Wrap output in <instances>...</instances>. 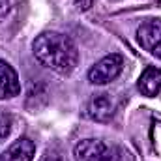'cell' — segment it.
<instances>
[{
	"label": "cell",
	"mask_w": 161,
	"mask_h": 161,
	"mask_svg": "<svg viewBox=\"0 0 161 161\" xmlns=\"http://www.w3.org/2000/svg\"><path fill=\"white\" fill-rule=\"evenodd\" d=\"M34 56L41 66L60 73L69 75L79 62V51L75 43L64 34L58 32H43L32 43Z\"/></svg>",
	"instance_id": "1"
},
{
	"label": "cell",
	"mask_w": 161,
	"mask_h": 161,
	"mask_svg": "<svg viewBox=\"0 0 161 161\" xmlns=\"http://www.w3.org/2000/svg\"><path fill=\"white\" fill-rule=\"evenodd\" d=\"M122 68H124V58L116 53H111L107 56H103L99 62H96L90 71H88V80L92 84H97V86H103V84H109L111 80H114L120 75Z\"/></svg>",
	"instance_id": "2"
},
{
	"label": "cell",
	"mask_w": 161,
	"mask_h": 161,
	"mask_svg": "<svg viewBox=\"0 0 161 161\" xmlns=\"http://www.w3.org/2000/svg\"><path fill=\"white\" fill-rule=\"evenodd\" d=\"M113 114H114V101H113L111 94L99 92V94H94L88 99V103H86V116L90 120L107 122L113 118Z\"/></svg>",
	"instance_id": "3"
},
{
	"label": "cell",
	"mask_w": 161,
	"mask_h": 161,
	"mask_svg": "<svg viewBox=\"0 0 161 161\" xmlns=\"http://www.w3.org/2000/svg\"><path fill=\"white\" fill-rule=\"evenodd\" d=\"M137 40L144 51L154 53V49L161 43V19L144 21L137 28Z\"/></svg>",
	"instance_id": "4"
},
{
	"label": "cell",
	"mask_w": 161,
	"mask_h": 161,
	"mask_svg": "<svg viewBox=\"0 0 161 161\" xmlns=\"http://www.w3.org/2000/svg\"><path fill=\"white\" fill-rule=\"evenodd\" d=\"M19 92H21V82L17 71L6 60H0V99H11L19 96Z\"/></svg>",
	"instance_id": "5"
},
{
	"label": "cell",
	"mask_w": 161,
	"mask_h": 161,
	"mask_svg": "<svg viewBox=\"0 0 161 161\" xmlns=\"http://www.w3.org/2000/svg\"><path fill=\"white\" fill-rule=\"evenodd\" d=\"M34 156H36V144L30 139L23 137L2 152L0 161H32Z\"/></svg>",
	"instance_id": "6"
},
{
	"label": "cell",
	"mask_w": 161,
	"mask_h": 161,
	"mask_svg": "<svg viewBox=\"0 0 161 161\" xmlns=\"http://www.w3.org/2000/svg\"><path fill=\"white\" fill-rule=\"evenodd\" d=\"M107 146L99 139H84L75 144L73 156L77 161H99L101 156L105 154Z\"/></svg>",
	"instance_id": "7"
},
{
	"label": "cell",
	"mask_w": 161,
	"mask_h": 161,
	"mask_svg": "<svg viewBox=\"0 0 161 161\" xmlns=\"http://www.w3.org/2000/svg\"><path fill=\"white\" fill-rule=\"evenodd\" d=\"M137 88L146 97L158 96L161 92V69L159 68H146L137 80Z\"/></svg>",
	"instance_id": "8"
},
{
	"label": "cell",
	"mask_w": 161,
	"mask_h": 161,
	"mask_svg": "<svg viewBox=\"0 0 161 161\" xmlns=\"http://www.w3.org/2000/svg\"><path fill=\"white\" fill-rule=\"evenodd\" d=\"M38 99H41L43 103H47V88H45V84H41V82H32L30 88H28V94H26V107H30L32 101H36L32 111L41 109L40 103H38Z\"/></svg>",
	"instance_id": "9"
},
{
	"label": "cell",
	"mask_w": 161,
	"mask_h": 161,
	"mask_svg": "<svg viewBox=\"0 0 161 161\" xmlns=\"http://www.w3.org/2000/svg\"><path fill=\"white\" fill-rule=\"evenodd\" d=\"M9 131H11V116L0 111V142L9 135Z\"/></svg>",
	"instance_id": "10"
},
{
	"label": "cell",
	"mask_w": 161,
	"mask_h": 161,
	"mask_svg": "<svg viewBox=\"0 0 161 161\" xmlns=\"http://www.w3.org/2000/svg\"><path fill=\"white\" fill-rule=\"evenodd\" d=\"M99 161H125V159H124V154L118 148H107Z\"/></svg>",
	"instance_id": "11"
},
{
	"label": "cell",
	"mask_w": 161,
	"mask_h": 161,
	"mask_svg": "<svg viewBox=\"0 0 161 161\" xmlns=\"http://www.w3.org/2000/svg\"><path fill=\"white\" fill-rule=\"evenodd\" d=\"M40 161H62V159H60V154L56 150H45Z\"/></svg>",
	"instance_id": "12"
},
{
	"label": "cell",
	"mask_w": 161,
	"mask_h": 161,
	"mask_svg": "<svg viewBox=\"0 0 161 161\" xmlns=\"http://www.w3.org/2000/svg\"><path fill=\"white\" fill-rule=\"evenodd\" d=\"M9 0H0V23L8 17V13H9Z\"/></svg>",
	"instance_id": "13"
},
{
	"label": "cell",
	"mask_w": 161,
	"mask_h": 161,
	"mask_svg": "<svg viewBox=\"0 0 161 161\" xmlns=\"http://www.w3.org/2000/svg\"><path fill=\"white\" fill-rule=\"evenodd\" d=\"M92 4H94V0H75V6L79 8L80 11L90 9V8H92Z\"/></svg>",
	"instance_id": "14"
},
{
	"label": "cell",
	"mask_w": 161,
	"mask_h": 161,
	"mask_svg": "<svg viewBox=\"0 0 161 161\" xmlns=\"http://www.w3.org/2000/svg\"><path fill=\"white\" fill-rule=\"evenodd\" d=\"M152 54H156L158 58H161V43L158 45V47H156V49H154V53H152Z\"/></svg>",
	"instance_id": "15"
}]
</instances>
